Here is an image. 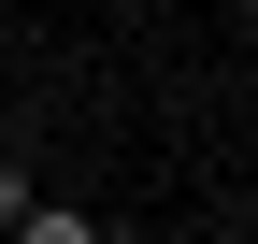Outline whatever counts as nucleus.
<instances>
[{
	"label": "nucleus",
	"instance_id": "f03ea898",
	"mask_svg": "<svg viewBox=\"0 0 258 244\" xmlns=\"http://www.w3.org/2000/svg\"><path fill=\"white\" fill-rule=\"evenodd\" d=\"M15 216H29V172H15V158H0V230H15Z\"/></svg>",
	"mask_w": 258,
	"mask_h": 244
},
{
	"label": "nucleus",
	"instance_id": "f257e3e1",
	"mask_svg": "<svg viewBox=\"0 0 258 244\" xmlns=\"http://www.w3.org/2000/svg\"><path fill=\"white\" fill-rule=\"evenodd\" d=\"M15 244H101V230H86V216H57V201H29V216H15Z\"/></svg>",
	"mask_w": 258,
	"mask_h": 244
}]
</instances>
